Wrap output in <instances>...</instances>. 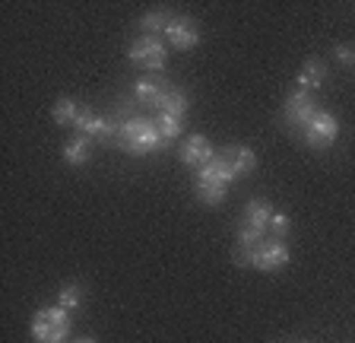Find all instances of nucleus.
I'll use <instances>...</instances> for the list:
<instances>
[{
  "mask_svg": "<svg viewBox=\"0 0 355 343\" xmlns=\"http://www.w3.org/2000/svg\"><path fill=\"white\" fill-rule=\"evenodd\" d=\"M118 143L121 149L133 153V156H149L155 149L168 147L159 134L153 118H143V115H133V118H118Z\"/></svg>",
  "mask_w": 355,
  "mask_h": 343,
  "instance_id": "obj_1",
  "label": "nucleus"
},
{
  "mask_svg": "<svg viewBox=\"0 0 355 343\" xmlns=\"http://www.w3.org/2000/svg\"><path fill=\"white\" fill-rule=\"evenodd\" d=\"M235 169H232V162L222 153H216V159L209 165H203V169L197 172V197L200 203H207V207H219L222 201H225V194H229V185L235 181Z\"/></svg>",
  "mask_w": 355,
  "mask_h": 343,
  "instance_id": "obj_2",
  "label": "nucleus"
},
{
  "mask_svg": "<svg viewBox=\"0 0 355 343\" xmlns=\"http://www.w3.org/2000/svg\"><path fill=\"white\" fill-rule=\"evenodd\" d=\"M70 312L60 306H48V308H38L35 318H32V337L38 343H64L70 337Z\"/></svg>",
  "mask_w": 355,
  "mask_h": 343,
  "instance_id": "obj_3",
  "label": "nucleus"
},
{
  "mask_svg": "<svg viewBox=\"0 0 355 343\" xmlns=\"http://www.w3.org/2000/svg\"><path fill=\"white\" fill-rule=\"evenodd\" d=\"M302 137L308 140V147L327 149V147H333V143H336V137H340V121H336V115H333V112L318 108V115L308 121V127L302 131Z\"/></svg>",
  "mask_w": 355,
  "mask_h": 343,
  "instance_id": "obj_4",
  "label": "nucleus"
},
{
  "mask_svg": "<svg viewBox=\"0 0 355 343\" xmlns=\"http://www.w3.org/2000/svg\"><path fill=\"white\" fill-rule=\"evenodd\" d=\"M130 60L137 64V67L162 70L165 60H168V48L162 45V38L159 35H143L130 45Z\"/></svg>",
  "mask_w": 355,
  "mask_h": 343,
  "instance_id": "obj_5",
  "label": "nucleus"
},
{
  "mask_svg": "<svg viewBox=\"0 0 355 343\" xmlns=\"http://www.w3.org/2000/svg\"><path fill=\"white\" fill-rule=\"evenodd\" d=\"M73 127L80 131V137H89V140H118V124H111L105 115L92 112V108H80V118L73 121Z\"/></svg>",
  "mask_w": 355,
  "mask_h": 343,
  "instance_id": "obj_6",
  "label": "nucleus"
},
{
  "mask_svg": "<svg viewBox=\"0 0 355 343\" xmlns=\"http://www.w3.org/2000/svg\"><path fill=\"white\" fill-rule=\"evenodd\" d=\"M288 264V245L286 239H263L251 254V267L257 270H266V274H273V270H282Z\"/></svg>",
  "mask_w": 355,
  "mask_h": 343,
  "instance_id": "obj_7",
  "label": "nucleus"
},
{
  "mask_svg": "<svg viewBox=\"0 0 355 343\" xmlns=\"http://www.w3.org/2000/svg\"><path fill=\"white\" fill-rule=\"evenodd\" d=\"M318 115V105H314V96L304 90H295L292 96L286 99V108H282V118H286V124L292 127V131H304L308 127V121Z\"/></svg>",
  "mask_w": 355,
  "mask_h": 343,
  "instance_id": "obj_8",
  "label": "nucleus"
},
{
  "mask_svg": "<svg viewBox=\"0 0 355 343\" xmlns=\"http://www.w3.org/2000/svg\"><path fill=\"white\" fill-rule=\"evenodd\" d=\"M165 38H168L171 48H178V51H191V48L200 45V29L191 16H171Z\"/></svg>",
  "mask_w": 355,
  "mask_h": 343,
  "instance_id": "obj_9",
  "label": "nucleus"
},
{
  "mask_svg": "<svg viewBox=\"0 0 355 343\" xmlns=\"http://www.w3.org/2000/svg\"><path fill=\"white\" fill-rule=\"evenodd\" d=\"M216 159V149L213 143L207 140L203 134H191L184 140V147H181V162L184 165H193V169H203V165H209Z\"/></svg>",
  "mask_w": 355,
  "mask_h": 343,
  "instance_id": "obj_10",
  "label": "nucleus"
},
{
  "mask_svg": "<svg viewBox=\"0 0 355 343\" xmlns=\"http://www.w3.org/2000/svg\"><path fill=\"white\" fill-rule=\"evenodd\" d=\"M187 108H191V96H187L184 90H175V86H171V90L165 92L162 99H159V105H155V115H165V118L184 121L187 118Z\"/></svg>",
  "mask_w": 355,
  "mask_h": 343,
  "instance_id": "obj_11",
  "label": "nucleus"
},
{
  "mask_svg": "<svg viewBox=\"0 0 355 343\" xmlns=\"http://www.w3.org/2000/svg\"><path fill=\"white\" fill-rule=\"evenodd\" d=\"M222 156L232 162V169H235L238 178H244V175H251L254 169H257V153H254L251 147H229V149H222Z\"/></svg>",
  "mask_w": 355,
  "mask_h": 343,
  "instance_id": "obj_12",
  "label": "nucleus"
},
{
  "mask_svg": "<svg viewBox=\"0 0 355 343\" xmlns=\"http://www.w3.org/2000/svg\"><path fill=\"white\" fill-rule=\"evenodd\" d=\"M171 86L162 80H137V86H133V96H137V102L140 105H149L155 112V105H159V99L168 92Z\"/></svg>",
  "mask_w": 355,
  "mask_h": 343,
  "instance_id": "obj_13",
  "label": "nucleus"
},
{
  "mask_svg": "<svg viewBox=\"0 0 355 343\" xmlns=\"http://www.w3.org/2000/svg\"><path fill=\"white\" fill-rule=\"evenodd\" d=\"M324 80H327V67L320 64L318 58H311L308 64L302 67V74H298V90H304V92L320 90V86H324Z\"/></svg>",
  "mask_w": 355,
  "mask_h": 343,
  "instance_id": "obj_14",
  "label": "nucleus"
},
{
  "mask_svg": "<svg viewBox=\"0 0 355 343\" xmlns=\"http://www.w3.org/2000/svg\"><path fill=\"white\" fill-rule=\"evenodd\" d=\"M276 210L270 207V201H263V197H257V201H248V207H244V223L257 226V229H270V219H273Z\"/></svg>",
  "mask_w": 355,
  "mask_h": 343,
  "instance_id": "obj_15",
  "label": "nucleus"
},
{
  "mask_svg": "<svg viewBox=\"0 0 355 343\" xmlns=\"http://www.w3.org/2000/svg\"><path fill=\"white\" fill-rule=\"evenodd\" d=\"M89 156H92V140H89V137H80V134H76L73 140L64 147L67 165H86Z\"/></svg>",
  "mask_w": 355,
  "mask_h": 343,
  "instance_id": "obj_16",
  "label": "nucleus"
},
{
  "mask_svg": "<svg viewBox=\"0 0 355 343\" xmlns=\"http://www.w3.org/2000/svg\"><path fill=\"white\" fill-rule=\"evenodd\" d=\"M83 302H86V290H83V283H64L58 292V306L67 308V312L73 315L76 308H83Z\"/></svg>",
  "mask_w": 355,
  "mask_h": 343,
  "instance_id": "obj_17",
  "label": "nucleus"
},
{
  "mask_svg": "<svg viewBox=\"0 0 355 343\" xmlns=\"http://www.w3.org/2000/svg\"><path fill=\"white\" fill-rule=\"evenodd\" d=\"M168 23H171V13H168V10H162V7H159V10H149V13L140 19V26L146 29V35H159V32L165 35Z\"/></svg>",
  "mask_w": 355,
  "mask_h": 343,
  "instance_id": "obj_18",
  "label": "nucleus"
},
{
  "mask_svg": "<svg viewBox=\"0 0 355 343\" xmlns=\"http://www.w3.org/2000/svg\"><path fill=\"white\" fill-rule=\"evenodd\" d=\"M263 235H266V229H257V226H251V223H241L238 226L235 242H238V248H257L260 242H263Z\"/></svg>",
  "mask_w": 355,
  "mask_h": 343,
  "instance_id": "obj_19",
  "label": "nucleus"
},
{
  "mask_svg": "<svg viewBox=\"0 0 355 343\" xmlns=\"http://www.w3.org/2000/svg\"><path fill=\"white\" fill-rule=\"evenodd\" d=\"M54 121H58V124H73L76 118H80V105H76V99H60L58 105H54Z\"/></svg>",
  "mask_w": 355,
  "mask_h": 343,
  "instance_id": "obj_20",
  "label": "nucleus"
},
{
  "mask_svg": "<svg viewBox=\"0 0 355 343\" xmlns=\"http://www.w3.org/2000/svg\"><path fill=\"white\" fill-rule=\"evenodd\" d=\"M155 127H159V134H162V140H175V137H181V131H184V121L178 118H165V115H155Z\"/></svg>",
  "mask_w": 355,
  "mask_h": 343,
  "instance_id": "obj_21",
  "label": "nucleus"
},
{
  "mask_svg": "<svg viewBox=\"0 0 355 343\" xmlns=\"http://www.w3.org/2000/svg\"><path fill=\"white\" fill-rule=\"evenodd\" d=\"M288 229H292L288 213H273V219H270V232H273V239H286Z\"/></svg>",
  "mask_w": 355,
  "mask_h": 343,
  "instance_id": "obj_22",
  "label": "nucleus"
},
{
  "mask_svg": "<svg viewBox=\"0 0 355 343\" xmlns=\"http://www.w3.org/2000/svg\"><path fill=\"white\" fill-rule=\"evenodd\" d=\"M333 58L340 60L343 67H352V64H355V48H349V45H336V48H333Z\"/></svg>",
  "mask_w": 355,
  "mask_h": 343,
  "instance_id": "obj_23",
  "label": "nucleus"
},
{
  "mask_svg": "<svg viewBox=\"0 0 355 343\" xmlns=\"http://www.w3.org/2000/svg\"><path fill=\"white\" fill-rule=\"evenodd\" d=\"M73 343H98V340H96V337H76Z\"/></svg>",
  "mask_w": 355,
  "mask_h": 343,
  "instance_id": "obj_24",
  "label": "nucleus"
}]
</instances>
